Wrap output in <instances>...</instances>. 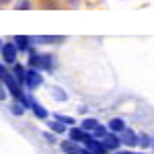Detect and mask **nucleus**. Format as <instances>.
<instances>
[{"instance_id": "obj_4", "label": "nucleus", "mask_w": 154, "mask_h": 154, "mask_svg": "<svg viewBox=\"0 0 154 154\" xmlns=\"http://www.w3.org/2000/svg\"><path fill=\"white\" fill-rule=\"evenodd\" d=\"M101 142H103V146H105L107 150H117V148H119V144H121V138H119L117 134L109 131L105 138H101Z\"/></svg>"}, {"instance_id": "obj_26", "label": "nucleus", "mask_w": 154, "mask_h": 154, "mask_svg": "<svg viewBox=\"0 0 154 154\" xmlns=\"http://www.w3.org/2000/svg\"><path fill=\"white\" fill-rule=\"evenodd\" d=\"M152 146H154V138H152Z\"/></svg>"}, {"instance_id": "obj_7", "label": "nucleus", "mask_w": 154, "mask_h": 154, "mask_svg": "<svg viewBox=\"0 0 154 154\" xmlns=\"http://www.w3.org/2000/svg\"><path fill=\"white\" fill-rule=\"evenodd\" d=\"M107 128H109V131H113V134H121V131L125 130V121H123L121 117H113L111 121H109Z\"/></svg>"}, {"instance_id": "obj_11", "label": "nucleus", "mask_w": 154, "mask_h": 154, "mask_svg": "<svg viewBox=\"0 0 154 154\" xmlns=\"http://www.w3.org/2000/svg\"><path fill=\"white\" fill-rule=\"evenodd\" d=\"M48 125H49V130L54 131V134H64V131H66V123H62L60 119H54V121H49Z\"/></svg>"}, {"instance_id": "obj_23", "label": "nucleus", "mask_w": 154, "mask_h": 154, "mask_svg": "<svg viewBox=\"0 0 154 154\" xmlns=\"http://www.w3.org/2000/svg\"><path fill=\"white\" fill-rule=\"evenodd\" d=\"M4 74H6V68H4V66H2V64H0V78H2V76H4Z\"/></svg>"}, {"instance_id": "obj_3", "label": "nucleus", "mask_w": 154, "mask_h": 154, "mask_svg": "<svg viewBox=\"0 0 154 154\" xmlns=\"http://www.w3.org/2000/svg\"><path fill=\"white\" fill-rule=\"evenodd\" d=\"M84 146H86L93 154H107V152H109L105 146H103V142H101V140H97L95 136H91V138L84 142Z\"/></svg>"}, {"instance_id": "obj_22", "label": "nucleus", "mask_w": 154, "mask_h": 154, "mask_svg": "<svg viewBox=\"0 0 154 154\" xmlns=\"http://www.w3.org/2000/svg\"><path fill=\"white\" fill-rule=\"evenodd\" d=\"M31 4L29 2H25V0H21V2H17V8H29Z\"/></svg>"}, {"instance_id": "obj_15", "label": "nucleus", "mask_w": 154, "mask_h": 154, "mask_svg": "<svg viewBox=\"0 0 154 154\" xmlns=\"http://www.w3.org/2000/svg\"><path fill=\"white\" fill-rule=\"evenodd\" d=\"M49 93H51L54 99H58V101H68V95H64V91H62L60 86H51V91H49Z\"/></svg>"}, {"instance_id": "obj_5", "label": "nucleus", "mask_w": 154, "mask_h": 154, "mask_svg": "<svg viewBox=\"0 0 154 154\" xmlns=\"http://www.w3.org/2000/svg\"><path fill=\"white\" fill-rule=\"evenodd\" d=\"M119 138H121V144H125V146H136V144L140 142V136H138V134H134L131 130H128V128L121 131V136H119Z\"/></svg>"}, {"instance_id": "obj_2", "label": "nucleus", "mask_w": 154, "mask_h": 154, "mask_svg": "<svg viewBox=\"0 0 154 154\" xmlns=\"http://www.w3.org/2000/svg\"><path fill=\"white\" fill-rule=\"evenodd\" d=\"M17 45H14V41L12 43H4L2 45V60L6 62V64H14L17 62Z\"/></svg>"}, {"instance_id": "obj_14", "label": "nucleus", "mask_w": 154, "mask_h": 154, "mask_svg": "<svg viewBox=\"0 0 154 154\" xmlns=\"http://www.w3.org/2000/svg\"><path fill=\"white\" fill-rule=\"evenodd\" d=\"M35 41H39V43H56V41H64V37H49V35H37Z\"/></svg>"}, {"instance_id": "obj_24", "label": "nucleus", "mask_w": 154, "mask_h": 154, "mask_svg": "<svg viewBox=\"0 0 154 154\" xmlns=\"http://www.w3.org/2000/svg\"><path fill=\"white\" fill-rule=\"evenodd\" d=\"M80 154H93V152H91L88 148H82V150H80Z\"/></svg>"}, {"instance_id": "obj_27", "label": "nucleus", "mask_w": 154, "mask_h": 154, "mask_svg": "<svg viewBox=\"0 0 154 154\" xmlns=\"http://www.w3.org/2000/svg\"><path fill=\"white\" fill-rule=\"evenodd\" d=\"M136 154H144V152H136Z\"/></svg>"}, {"instance_id": "obj_28", "label": "nucleus", "mask_w": 154, "mask_h": 154, "mask_svg": "<svg viewBox=\"0 0 154 154\" xmlns=\"http://www.w3.org/2000/svg\"><path fill=\"white\" fill-rule=\"evenodd\" d=\"M0 49H2V43H0Z\"/></svg>"}, {"instance_id": "obj_1", "label": "nucleus", "mask_w": 154, "mask_h": 154, "mask_svg": "<svg viewBox=\"0 0 154 154\" xmlns=\"http://www.w3.org/2000/svg\"><path fill=\"white\" fill-rule=\"evenodd\" d=\"M25 84H27V88H29V91H35V88H39V86L43 84V76H41V72L37 70V68H31V70H27Z\"/></svg>"}, {"instance_id": "obj_19", "label": "nucleus", "mask_w": 154, "mask_h": 154, "mask_svg": "<svg viewBox=\"0 0 154 154\" xmlns=\"http://www.w3.org/2000/svg\"><path fill=\"white\" fill-rule=\"evenodd\" d=\"M25 105H21V103H17V105H12V113H14V115H23V109Z\"/></svg>"}, {"instance_id": "obj_17", "label": "nucleus", "mask_w": 154, "mask_h": 154, "mask_svg": "<svg viewBox=\"0 0 154 154\" xmlns=\"http://www.w3.org/2000/svg\"><path fill=\"white\" fill-rule=\"evenodd\" d=\"M56 119H60V121L66 123V125H74V123H76L74 117H70V115H56Z\"/></svg>"}, {"instance_id": "obj_6", "label": "nucleus", "mask_w": 154, "mask_h": 154, "mask_svg": "<svg viewBox=\"0 0 154 154\" xmlns=\"http://www.w3.org/2000/svg\"><path fill=\"white\" fill-rule=\"evenodd\" d=\"M91 138V131H84L82 128H72L70 130V140L74 142H86Z\"/></svg>"}, {"instance_id": "obj_9", "label": "nucleus", "mask_w": 154, "mask_h": 154, "mask_svg": "<svg viewBox=\"0 0 154 154\" xmlns=\"http://www.w3.org/2000/svg\"><path fill=\"white\" fill-rule=\"evenodd\" d=\"M14 45H17L19 51H27V49H29V37L17 35V37H14Z\"/></svg>"}, {"instance_id": "obj_12", "label": "nucleus", "mask_w": 154, "mask_h": 154, "mask_svg": "<svg viewBox=\"0 0 154 154\" xmlns=\"http://www.w3.org/2000/svg\"><path fill=\"white\" fill-rule=\"evenodd\" d=\"M99 125V121L95 117H88V119H82V123H80V128L84 131H95V128Z\"/></svg>"}, {"instance_id": "obj_8", "label": "nucleus", "mask_w": 154, "mask_h": 154, "mask_svg": "<svg viewBox=\"0 0 154 154\" xmlns=\"http://www.w3.org/2000/svg\"><path fill=\"white\" fill-rule=\"evenodd\" d=\"M62 150H64L66 154H80V150H82V148H78V146H76V142H74V140H70V142H62Z\"/></svg>"}, {"instance_id": "obj_20", "label": "nucleus", "mask_w": 154, "mask_h": 154, "mask_svg": "<svg viewBox=\"0 0 154 154\" xmlns=\"http://www.w3.org/2000/svg\"><path fill=\"white\" fill-rule=\"evenodd\" d=\"M43 138H45V140H48L49 144H54V142H56V136H54L51 131H45V134H43Z\"/></svg>"}, {"instance_id": "obj_25", "label": "nucleus", "mask_w": 154, "mask_h": 154, "mask_svg": "<svg viewBox=\"0 0 154 154\" xmlns=\"http://www.w3.org/2000/svg\"><path fill=\"white\" fill-rule=\"evenodd\" d=\"M117 154H136V152H128V150H121V152H117Z\"/></svg>"}, {"instance_id": "obj_18", "label": "nucleus", "mask_w": 154, "mask_h": 154, "mask_svg": "<svg viewBox=\"0 0 154 154\" xmlns=\"http://www.w3.org/2000/svg\"><path fill=\"white\" fill-rule=\"evenodd\" d=\"M140 146H144V148H148V146H150V144H152V140H150V136H146V134H144V136H140Z\"/></svg>"}, {"instance_id": "obj_21", "label": "nucleus", "mask_w": 154, "mask_h": 154, "mask_svg": "<svg viewBox=\"0 0 154 154\" xmlns=\"http://www.w3.org/2000/svg\"><path fill=\"white\" fill-rule=\"evenodd\" d=\"M6 99V88L2 86V80H0V101H4Z\"/></svg>"}, {"instance_id": "obj_13", "label": "nucleus", "mask_w": 154, "mask_h": 154, "mask_svg": "<svg viewBox=\"0 0 154 154\" xmlns=\"http://www.w3.org/2000/svg\"><path fill=\"white\" fill-rule=\"evenodd\" d=\"M12 74H14V78L19 80V82H25V76H27V70H25L21 64H14V68H12Z\"/></svg>"}, {"instance_id": "obj_16", "label": "nucleus", "mask_w": 154, "mask_h": 154, "mask_svg": "<svg viewBox=\"0 0 154 154\" xmlns=\"http://www.w3.org/2000/svg\"><path fill=\"white\" fill-rule=\"evenodd\" d=\"M107 134H109L107 128H105V125H101V123H99V125L95 128V131H93V136H95V138H105Z\"/></svg>"}, {"instance_id": "obj_10", "label": "nucleus", "mask_w": 154, "mask_h": 154, "mask_svg": "<svg viewBox=\"0 0 154 154\" xmlns=\"http://www.w3.org/2000/svg\"><path fill=\"white\" fill-rule=\"evenodd\" d=\"M31 109H33V113H35L39 119H45V117H48V111L43 109V105H41V103H37V101H31Z\"/></svg>"}]
</instances>
